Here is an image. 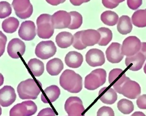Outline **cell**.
<instances>
[{"mask_svg": "<svg viewBox=\"0 0 146 116\" xmlns=\"http://www.w3.org/2000/svg\"><path fill=\"white\" fill-rule=\"evenodd\" d=\"M60 84L63 89L69 93H78L82 88V78L74 70L66 69L60 77Z\"/></svg>", "mask_w": 146, "mask_h": 116, "instance_id": "1", "label": "cell"}, {"mask_svg": "<svg viewBox=\"0 0 146 116\" xmlns=\"http://www.w3.org/2000/svg\"><path fill=\"white\" fill-rule=\"evenodd\" d=\"M17 91L21 99H36L41 90L38 82L30 78L20 82Z\"/></svg>", "mask_w": 146, "mask_h": 116, "instance_id": "2", "label": "cell"}, {"mask_svg": "<svg viewBox=\"0 0 146 116\" xmlns=\"http://www.w3.org/2000/svg\"><path fill=\"white\" fill-rule=\"evenodd\" d=\"M37 36L43 39H48L54 33V28L51 21V15L42 14L36 21Z\"/></svg>", "mask_w": 146, "mask_h": 116, "instance_id": "3", "label": "cell"}, {"mask_svg": "<svg viewBox=\"0 0 146 116\" xmlns=\"http://www.w3.org/2000/svg\"><path fill=\"white\" fill-rule=\"evenodd\" d=\"M106 79V72L103 69L93 70L87 75L84 81L85 88L89 90H94L104 85Z\"/></svg>", "mask_w": 146, "mask_h": 116, "instance_id": "4", "label": "cell"}, {"mask_svg": "<svg viewBox=\"0 0 146 116\" xmlns=\"http://www.w3.org/2000/svg\"><path fill=\"white\" fill-rule=\"evenodd\" d=\"M64 109L68 116H84L85 108L82 101L78 97H70L64 104Z\"/></svg>", "mask_w": 146, "mask_h": 116, "instance_id": "5", "label": "cell"}, {"mask_svg": "<svg viewBox=\"0 0 146 116\" xmlns=\"http://www.w3.org/2000/svg\"><path fill=\"white\" fill-rule=\"evenodd\" d=\"M141 46V42L135 36H129L126 38L121 45V53L127 57L133 56L138 53Z\"/></svg>", "mask_w": 146, "mask_h": 116, "instance_id": "6", "label": "cell"}, {"mask_svg": "<svg viewBox=\"0 0 146 116\" xmlns=\"http://www.w3.org/2000/svg\"><path fill=\"white\" fill-rule=\"evenodd\" d=\"M12 6L18 18L25 19L30 18L33 13V7L29 0H14Z\"/></svg>", "mask_w": 146, "mask_h": 116, "instance_id": "7", "label": "cell"}, {"mask_svg": "<svg viewBox=\"0 0 146 116\" xmlns=\"http://www.w3.org/2000/svg\"><path fill=\"white\" fill-rule=\"evenodd\" d=\"M56 52L57 48L51 40L40 42L38 43L35 49L36 56L42 60H47L53 57Z\"/></svg>", "mask_w": 146, "mask_h": 116, "instance_id": "8", "label": "cell"}, {"mask_svg": "<svg viewBox=\"0 0 146 116\" xmlns=\"http://www.w3.org/2000/svg\"><path fill=\"white\" fill-rule=\"evenodd\" d=\"M129 80V78L126 76L124 72L121 69H114L109 74V83L113 86L114 90L119 93L121 86Z\"/></svg>", "mask_w": 146, "mask_h": 116, "instance_id": "9", "label": "cell"}, {"mask_svg": "<svg viewBox=\"0 0 146 116\" xmlns=\"http://www.w3.org/2000/svg\"><path fill=\"white\" fill-rule=\"evenodd\" d=\"M51 21L54 29L68 28L71 23L69 13L64 10H59L51 15Z\"/></svg>", "mask_w": 146, "mask_h": 116, "instance_id": "10", "label": "cell"}, {"mask_svg": "<svg viewBox=\"0 0 146 116\" xmlns=\"http://www.w3.org/2000/svg\"><path fill=\"white\" fill-rule=\"evenodd\" d=\"M141 92V87L139 84L129 80L121 86L119 93L129 99H135L139 96Z\"/></svg>", "mask_w": 146, "mask_h": 116, "instance_id": "11", "label": "cell"}, {"mask_svg": "<svg viewBox=\"0 0 146 116\" xmlns=\"http://www.w3.org/2000/svg\"><path fill=\"white\" fill-rule=\"evenodd\" d=\"M25 44L18 38L11 40L7 45V52L9 56L14 59H18L23 56L25 52Z\"/></svg>", "mask_w": 146, "mask_h": 116, "instance_id": "12", "label": "cell"}, {"mask_svg": "<svg viewBox=\"0 0 146 116\" xmlns=\"http://www.w3.org/2000/svg\"><path fill=\"white\" fill-rule=\"evenodd\" d=\"M18 35L22 40L31 41L36 36V30L35 23L31 21H26L21 25L18 31Z\"/></svg>", "mask_w": 146, "mask_h": 116, "instance_id": "13", "label": "cell"}, {"mask_svg": "<svg viewBox=\"0 0 146 116\" xmlns=\"http://www.w3.org/2000/svg\"><path fill=\"white\" fill-rule=\"evenodd\" d=\"M86 59L87 64L92 67L102 66L105 62L104 52L96 48L90 49L86 55Z\"/></svg>", "mask_w": 146, "mask_h": 116, "instance_id": "14", "label": "cell"}, {"mask_svg": "<svg viewBox=\"0 0 146 116\" xmlns=\"http://www.w3.org/2000/svg\"><path fill=\"white\" fill-rule=\"evenodd\" d=\"M16 99L14 88L10 86H5L0 89V105L3 107H8L13 104Z\"/></svg>", "mask_w": 146, "mask_h": 116, "instance_id": "15", "label": "cell"}, {"mask_svg": "<svg viewBox=\"0 0 146 116\" xmlns=\"http://www.w3.org/2000/svg\"><path fill=\"white\" fill-rule=\"evenodd\" d=\"M106 59L111 63H119L123 59L121 45L119 43H112L106 51Z\"/></svg>", "mask_w": 146, "mask_h": 116, "instance_id": "16", "label": "cell"}, {"mask_svg": "<svg viewBox=\"0 0 146 116\" xmlns=\"http://www.w3.org/2000/svg\"><path fill=\"white\" fill-rule=\"evenodd\" d=\"M100 38L99 32L95 30H86L82 31L81 34V41L84 45L92 46L98 43Z\"/></svg>", "mask_w": 146, "mask_h": 116, "instance_id": "17", "label": "cell"}, {"mask_svg": "<svg viewBox=\"0 0 146 116\" xmlns=\"http://www.w3.org/2000/svg\"><path fill=\"white\" fill-rule=\"evenodd\" d=\"M145 60L144 56L139 52L133 56L127 57L125 60V64L128 69L132 71H138L142 68Z\"/></svg>", "mask_w": 146, "mask_h": 116, "instance_id": "18", "label": "cell"}, {"mask_svg": "<svg viewBox=\"0 0 146 116\" xmlns=\"http://www.w3.org/2000/svg\"><path fill=\"white\" fill-rule=\"evenodd\" d=\"M60 89L57 86L48 87L41 95V99L43 103H49L55 102L60 95Z\"/></svg>", "mask_w": 146, "mask_h": 116, "instance_id": "19", "label": "cell"}, {"mask_svg": "<svg viewBox=\"0 0 146 116\" xmlns=\"http://www.w3.org/2000/svg\"><path fill=\"white\" fill-rule=\"evenodd\" d=\"M99 98L100 101L104 103L113 104L117 100V92L113 88L105 87L99 91Z\"/></svg>", "mask_w": 146, "mask_h": 116, "instance_id": "20", "label": "cell"}, {"mask_svg": "<svg viewBox=\"0 0 146 116\" xmlns=\"http://www.w3.org/2000/svg\"><path fill=\"white\" fill-rule=\"evenodd\" d=\"M82 55L76 51H70L65 57V63L70 68H78L83 63Z\"/></svg>", "mask_w": 146, "mask_h": 116, "instance_id": "21", "label": "cell"}, {"mask_svg": "<svg viewBox=\"0 0 146 116\" xmlns=\"http://www.w3.org/2000/svg\"><path fill=\"white\" fill-rule=\"evenodd\" d=\"M55 41L58 47L61 48H67L70 46L74 42V36L70 32L63 31L57 35Z\"/></svg>", "mask_w": 146, "mask_h": 116, "instance_id": "22", "label": "cell"}, {"mask_svg": "<svg viewBox=\"0 0 146 116\" xmlns=\"http://www.w3.org/2000/svg\"><path fill=\"white\" fill-rule=\"evenodd\" d=\"M132 30V24L131 18L128 16H121L117 24V30L120 34L126 35L130 33Z\"/></svg>", "mask_w": 146, "mask_h": 116, "instance_id": "23", "label": "cell"}, {"mask_svg": "<svg viewBox=\"0 0 146 116\" xmlns=\"http://www.w3.org/2000/svg\"><path fill=\"white\" fill-rule=\"evenodd\" d=\"M64 68V64L60 58H54L49 60L46 64V70L48 73L52 75H58Z\"/></svg>", "mask_w": 146, "mask_h": 116, "instance_id": "24", "label": "cell"}, {"mask_svg": "<svg viewBox=\"0 0 146 116\" xmlns=\"http://www.w3.org/2000/svg\"><path fill=\"white\" fill-rule=\"evenodd\" d=\"M27 64L31 72L35 76H40L44 73V66L42 61L36 58H32Z\"/></svg>", "mask_w": 146, "mask_h": 116, "instance_id": "25", "label": "cell"}, {"mask_svg": "<svg viewBox=\"0 0 146 116\" xmlns=\"http://www.w3.org/2000/svg\"><path fill=\"white\" fill-rule=\"evenodd\" d=\"M133 24L139 28H143L146 27V10H138L135 12L132 16Z\"/></svg>", "mask_w": 146, "mask_h": 116, "instance_id": "26", "label": "cell"}, {"mask_svg": "<svg viewBox=\"0 0 146 116\" xmlns=\"http://www.w3.org/2000/svg\"><path fill=\"white\" fill-rule=\"evenodd\" d=\"M100 19L106 25H115L119 21V16L114 12L111 10L105 11L100 16Z\"/></svg>", "mask_w": 146, "mask_h": 116, "instance_id": "27", "label": "cell"}, {"mask_svg": "<svg viewBox=\"0 0 146 116\" xmlns=\"http://www.w3.org/2000/svg\"><path fill=\"white\" fill-rule=\"evenodd\" d=\"M19 25V21L14 17H10L3 21L2 29L7 33L15 32Z\"/></svg>", "mask_w": 146, "mask_h": 116, "instance_id": "28", "label": "cell"}, {"mask_svg": "<svg viewBox=\"0 0 146 116\" xmlns=\"http://www.w3.org/2000/svg\"><path fill=\"white\" fill-rule=\"evenodd\" d=\"M98 31L99 32L100 36L98 45L100 46H106L113 38V32L111 30L105 27L99 28Z\"/></svg>", "mask_w": 146, "mask_h": 116, "instance_id": "29", "label": "cell"}, {"mask_svg": "<svg viewBox=\"0 0 146 116\" xmlns=\"http://www.w3.org/2000/svg\"><path fill=\"white\" fill-rule=\"evenodd\" d=\"M117 108L119 111L124 114H129L134 109V105L131 101L126 99H121L117 103Z\"/></svg>", "mask_w": 146, "mask_h": 116, "instance_id": "30", "label": "cell"}, {"mask_svg": "<svg viewBox=\"0 0 146 116\" xmlns=\"http://www.w3.org/2000/svg\"><path fill=\"white\" fill-rule=\"evenodd\" d=\"M69 14L71 16V23L68 29L70 30H76L80 28L83 23L82 15L75 11L70 12Z\"/></svg>", "mask_w": 146, "mask_h": 116, "instance_id": "31", "label": "cell"}, {"mask_svg": "<svg viewBox=\"0 0 146 116\" xmlns=\"http://www.w3.org/2000/svg\"><path fill=\"white\" fill-rule=\"evenodd\" d=\"M10 116H27V110L24 103L22 102L12 107L9 113Z\"/></svg>", "mask_w": 146, "mask_h": 116, "instance_id": "32", "label": "cell"}, {"mask_svg": "<svg viewBox=\"0 0 146 116\" xmlns=\"http://www.w3.org/2000/svg\"><path fill=\"white\" fill-rule=\"evenodd\" d=\"M12 12V6L7 1L0 2V18L3 19L8 17Z\"/></svg>", "mask_w": 146, "mask_h": 116, "instance_id": "33", "label": "cell"}, {"mask_svg": "<svg viewBox=\"0 0 146 116\" xmlns=\"http://www.w3.org/2000/svg\"><path fill=\"white\" fill-rule=\"evenodd\" d=\"M82 32V31H78L74 36V42H73L72 45L75 49H78V50H82V49L87 48L85 45H84L81 41Z\"/></svg>", "mask_w": 146, "mask_h": 116, "instance_id": "34", "label": "cell"}, {"mask_svg": "<svg viewBox=\"0 0 146 116\" xmlns=\"http://www.w3.org/2000/svg\"><path fill=\"white\" fill-rule=\"evenodd\" d=\"M23 103L27 110V116H31L36 114L37 111V107L35 102L31 101H27L23 102Z\"/></svg>", "mask_w": 146, "mask_h": 116, "instance_id": "35", "label": "cell"}, {"mask_svg": "<svg viewBox=\"0 0 146 116\" xmlns=\"http://www.w3.org/2000/svg\"><path fill=\"white\" fill-rule=\"evenodd\" d=\"M97 116H115L113 109L111 107L104 106L99 109Z\"/></svg>", "mask_w": 146, "mask_h": 116, "instance_id": "36", "label": "cell"}, {"mask_svg": "<svg viewBox=\"0 0 146 116\" xmlns=\"http://www.w3.org/2000/svg\"><path fill=\"white\" fill-rule=\"evenodd\" d=\"M7 38L6 36L4 35L2 31H0V57H1L5 49V45H6Z\"/></svg>", "mask_w": 146, "mask_h": 116, "instance_id": "37", "label": "cell"}, {"mask_svg": "<svg viewBox=\"0 0 146 116\" xmlns=\"http://www.w3.org/2000/svg\"><path fill=\"white\" fill-rule=\"evenodd\" d=\"M124 1L123 0H115V1H108V0H103L102 4L104 6L108 9H114L117 7L119 4Z\"/></svg>", "mask_w": 146, "mask_h": 116, "instance_id": "38", "label": "cell"}, {"mask_svg": "<svg viewBox=\"0 0 146 116\" xmlns=\"http://www.w3.org/2000/svg\"><path fill=\"white\" fill-rule=\"evenodd\" d=\"M137 104L139 108L146 109V95H143L138 97Z\"/></svg>", "mask_w": 146, "mask_h": 116, "instance_id": "39", "label": "cell"}, {"mask_svg": "<svg viewBox=\"0 0 146 116\" xmlns=\"http://www.w3.org/2000/svg\"><path fill=\"white\" fill-rule=\"evenodd\" d=\"M143 3V1L141 0H138V1H132V0H128L127 1V4L128 7L132 10H136L141 6Z\"/></svg>", "mask_w": 146, "mask_h": 116, "instance_id": "40", "label": "cell"}, {"mask_svg": "<svg viewBox=\"0 0 146 116\" xmlns=\"http://www.w3.org/2000/svg\"><path fill=\"white\" fill-rule=\"evenodd\" d=\"M37 116H56V114L52 108H46L42 109Z\"/></svg>", "mask_w": 146, "mask_h": 116, "instance_id": "41", "label": "cell"}, {"mask_svg": "<svg viewBox=\"0 0 146 116\" xmlns=\"http://www.w3.org/2000/svg\"><path fill=\"white\" fill-rule=\"evenodd\" d=\"M139 52H141L145 57V59L146 60V42H143L141 43V49H140Z\"/></svg>", "mask_w": 146, "mask_h": 116, "instance_id": "42", "label": "cell"}, {"mask_svg": "<svg viewBox=\"0 0 146 116\" xmlns=\"http://www.w3.org/2000/svg\"><path fill=\"white\" fill-rule=\"evenodd\" d=\"M70 3L74 5H80L81 4L84 3H87L88 1H90L89 0H85V1H84V0H81V1H75V0H70Z\"/></svg>", "mask_w": 146, "mask_h": 116, "instance_id": "43", "label": "cell"}, {"mask_svg": "<svg viewBox=\"0 0 146 116\" xmlns=\"http://www.w3.org/2000/svg\"><path fill=\"white\" fill-rule=\"evenodd\" d=\"M47 3L51 4L52 5H57L61 3H63L65 2L64 0H61V1H58V0H57V1H50V0H47Z\"/></svg>", "mask_w": 146, "mask_h": 116, "instance_id": "44", "label": "cell"}, {"mask_svg": "<svg viewBox=\"0 0 146 116\" xmlns=\"http://www.w3.org/2000/svg\"><path fill=\"white\" fill-rule=\"evenodd\" d=\"M131 116H146L143 112L137 111L135 112Z\"/></svg>", "mask_w": 146, "mask_h": 116, "instance_id": "45", "label": "cell"}, {"mask_svg": "<svg viewBox=\"0 0 146 116\" xmlns=\"http://www.w3.org/2000/svg\"><path fill=\"white\" fill-rule=\"evenodd\" d=\"M4 80V79L3 75L1 73H0V87H1L3 84Z\"/></svg>", "mask_w": 146, "mask_h": 116, "instance_id": "46", "label": "cell"}, {"mask_svg": "<svg viewBox=\"0 0 146 116\" xmlns=\"http://www.w3.org/2000/svg\"><path fill=\"white\" fill-rule=\"evenodd\" d=\"M144 73L146 74V63H145V66H144Z\"/></svg>", "mask_w": 146, "mask_h": 116, "instance_id": "47", "label": "cell"}, {"mask_svg": "<svg viewBox=\"0 0 146 116\" xmlns=\"http://www.w3.org/2000/svg\"><path fill=\"white\" fill-rule=\"evenodd\" d=\"M1 114H2V109H1V107H0V116H1Z\"/></svg>", "mask_w": 146, "mask_h": 116, "instance_id": "48", "label": "cell"}, {"mask_svg": "<svg viewBox=\"0 0 146 116\" xmlns=\"http://www.w3.org/2000/svg\"><path fill=\"white\" fill-rule=\"evenodd\" d=\"M145 10H146V9H145Z\"/></svg>", "mask_w": 146, "mask_h": 116, "instance_id": "49", "label": "cell"}]
</instances>
